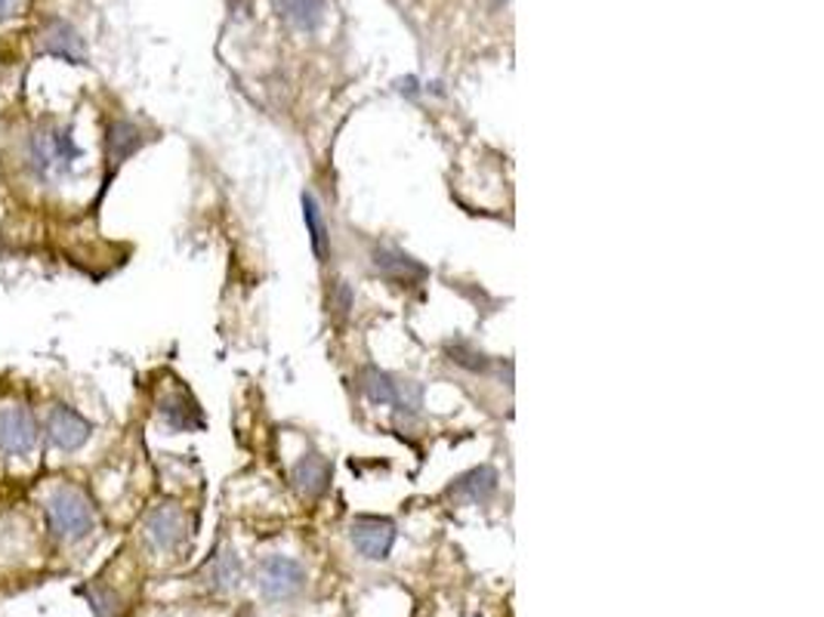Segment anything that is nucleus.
<instances>
[{"instance_id":"f257e3e1","label":"nucleus","mask_w":824,"mask_h":617,"mask_svg":"<svg viewBox=\"0 0 824 617\" xmlns=\"http://www.w3.org/2000/svg\"><path fill=\"white\" fill-rule=\"evenodd\" d=\"M29 158H32V170L37 177L56 179L68 177L75 170V164L83 158V152L75 143V131L68 124H44L29 139Z\"/></svg>"},{"instance_id":"f03ea898","label":"nucleus","mask_w":824,"mask_h":617,"mask_svg":"<svg viewBox=\"0 0 824 617\" xmlns=\"http://www.w3.org/2000/svg\"><path fill=\"white\" fill-rule=\"evenodd\" d=\"M44 513H47V525L56 537L63 540H83V537L93 535L97 528V509H93V501L83 494L81 487L75 485H59L53 487L47 504H44Z\"/></svg>"},{"instance_id":"7ed1b4c3","label":"nucleus","mask_w":824,"mask_h":617,"mask_svg":"<svg viewBox=\"0 0 824 617\" xmlns=\"http://www.w3.org/2000/svg\"><path fill=\"white\" fill-rule=\"evenodd\" d=\"M257 584L269 602H287L303 593L306 586V571L297 559L287 556H266L257 569Z\"/></svg>"},{"instance_id":"20e7f679","label":"nucleus","mask_w":824,"mask_h":617,"mask_svg":"<svg viewBox=\"0 0 824 617\" xmlns=\"http://www.w3.org/2000/svg\"><path fill=\"white\" fill-rule=\"evenodd\" d=\"M41 441V426L25 405L0 407V455L32 457Z\"/></svg>"},{"instance_id":"39448f33","label":"nucleus","mask_w":824,"mask_h":617,"mask_svg":"<svg viewBox=\"0 0 824 617\" xmlns=\"http://www.w3.org/2000/svg\"><path fill=\"white\" fill-rule=\"evenodd\" d=\"M396 521L383 519V516H359L349 525V540L359 556L371 559V562H383L390 559V552L396 547Z\"/></svg>"},{"instance_id":"423d86ee","label":"nucleus","mask_w":824,"mask_h":617,"mask_svg":"<svg viewBox=\"0 0 824 617\" xmlns=\"http://www.w3.org/2000/svg\"><path fill=\"white\" fill-rule=\"evenodd\" d=\"M47 436L56 451H81L93 436V423L66 402H56L47 414Z\"/></svg>"},{"instance_id":"0eeeda50","label":"nucleus","mask_w":824,"mask_h":617,"mask_svg":"<svg viewBox=\"0 0 824 617\" xmlns=\"http://www.w3.org/2000/svg\"><path fill=\"white\" fill-rule=\"evenodd\" d=\"M185 535H189V519H185V513H182L180 506L161 504L146 516V540H149L155 550H177L182 540H185Z\"/></svg>"},{"instance_id":"6e6552de","label":"nucleus","mask_w":824,"mask_h":617,"mask_svg":"<svg viewBox=\"0 0 824 617\" xmlns=\"http://www.w3.org/2000/svg\"><path fill=\"white\" fill-rule=\"evenodd\" d=\"M41 53L53 59H66L71 66H87V44L78 29L66 19H50L41 32Z\"/></svg>"},{"instance_id":"1a4fd4ad","label":"nucleus","mask_w":824,"mask_h":617,"mask_svg":"<svg viewBox=\"0 0 824 617\" xmlns=\"http://www.w3.org/2000/svg\"><path fill=\"white\" fill-rule=\"evenodd\" d=\"M371 262L377 269L380 276H386L396 284H405V288H414L427 278V266L417 262L411 254L398 250V247H390V244H380L371 250Z\"/></svg>"},{"instance_id":"9d476101","label":"nucleus","mask_w":824,"mask_h":617,"mask_svg":"<svg viewBox=\"0 0 824 617\" xmlns=\"http://www.w3.org/2000/svg\"><path fill=\"white\" fill-rule=\"evenodd\" d=\"M158 414L161 420L173 429V433H195L204 426V414H201L199 402L185 392H170L158 399Z\"/></svg>"},{"instance_id":"9b49d317","label":"nucleus","mask_w":824,"mask_h":617,"mask_svg":"<svg viewBox=\"0 0 824 617\" xmlns=\"http://www.w3.org/2000/svg\"><path fill=\"white\" fill-rule=\"evenodd\" d=\"M497 491V472L492 467H476V470L463 472L454 479V485L448 487V497L461 501V504L478 506L488 504Z\"/></svg>"},{"instance_id":"f8f14e48","label":"nucleus","mask_w":824,"mask_h":617,"mask_svg":"<svg viewBox=\"0 0 824 617\" xmlns=\"http://www.w3.org/2000/svg\"><path fill=\"white\" fill-rule=\"evenodd\" d=\"M146 146V133L139 131L133 121H112L109 131H105V158L112 164V170L121 167L131 155H136L139 148Z\"/></svg>"},{"instance_id":"ddd939ff","label":"nucleus","mask_w":824,"mask_h":617,"mask_svg":"<svg viewBox=\"0 0 824 617\" xmlns=\"http://www.w3.org/2000/svg\"><path fill=\"white\" fill-rule=\"evenodd\" d=\"M330 475H334V470H330L328 457L303 455L294 467V485L306 497H321L330 487Z\"/></svg>"},{"instance_id":"4468645a","label":"nucleus","mask_w":824,"mask_h":617,"mask_svg":"<svg viewBox=\"0 0 824 617\" xmlns=\"http://www.w3.org/2000/svg\"><path fill=\"white\" fill-rule=\"evenodd\" d=\"M275 13L297 32H315L325 22V0H275Z\"/></svg>"},{"instance_id":"2eb2a0df","label":"nucleus","mask_w":824,"mask_h":617,"mask_svg":"<svg viewBox=\"0 0 824 617\" xmlns=\"http://www.w3.org/2000/svg\"><path fill=\"white\" fill-rule=\"evenodd\" d=\"M303 223H306V232H309V244H313L315 257L318 262L330 260V228L325 223V213H321V204L313 192H303Z\"/></svg>"},{"instance_id":"dca6fc26","label":"nucleus","mask_w":824,"mask_h":617,"mask_svg":"<svg viewBox=\"0 0 824 617\" xmlns=\"http://www.w3.org/2000/svg\"><path fill=\"white\" fill-rule=\"evenodd\" d=\"M207 581L214 590L219 593H229L235 586L241 584V577H245V569H241V559H238V552L232 550V547H223V550L216 552L214 559H211V565H207Z\"/></svg>"},{"instance_id":"f3484780","label":"nucleus","mask_w":824,"mask_h":617,"mask_svg":"<svg viewBox=\"0 0 824 617\" xmlns=\"http://www.w3.org/2000/svg\"><path fill=\"white\" fill-rule=\"evenodd\" d=\"M359 390L364 392V399L371 405H393L398 390V377L368 364V368H362V374H359Z\"/></svg>"},{"instance_id":"a211bd4d","label":"nucleus","mask_w":824,"mask_h":617,"mask_svg":"<svg viewBox=\"0 0 824 617\" xmlns=\"http://www.w3.org/2000/svg\"><path fill=\"white\" fill-rule=\"evenodd\" d=\"M445 358L451 364H458L470 374H488L495 368V358H488L478 346L470 340H448L445 343Z\"/></svg>"},{"instance_id":"6ab92c4d","label":"nucleus","mask_w":824,"mask_h":617,"mask_svg":"<svg viewBox=\"0 0 824 617\" xmlns=\"http://www.w3.org/2000/svg\"><path fill=\"white\" fill-rule=\"evenodd\" d=\"M393 411H396V420L414 423L424 411V386L417 380H398L396 399H393Z\"/></svg>"},{"instance_id":"aec40b11","label":"nucleus","mask_w":824,"mask_h":617,"mask_svg":"<svg viewBox=\"0 0 824 617\" xmlns=\"http://www.w3.org/2000/svg\"><path fill=\"white\" fill-rule=\"evenodd\" d=\"M83 596H90V602H93V612H97V617H117L121 615V605H117V596L112 593V590H81Z\"/></svg>"},{"instance_id":"412c9836","label":"nucleus","mask_w":824,"mask_h":617,"mask_svg":"<svg viewBox=\"0 0 824 617\" xmlns=\"http://www.w3.org/2000/svg\"><path fill=\"white\" fill-rule=\"evenodd\" d=\"M398 90H402V93H408V97H417V81H414V78H408V81H398Z\"/></svg>"},{"instance_id":"4be33fe9","label":"nucleus","mask_w":824,"mask_h":617,"mask_svg":"<svg viewBox=\"0 0 824 617\" xmlns=\"http://www.w3.org/2000/svg\"><path fill=\"white\" fill-rule=\"evenodd\" d=\"M13 7H16V0H0V19H7L13 13Z\"/></svg>"}]
</instances>
